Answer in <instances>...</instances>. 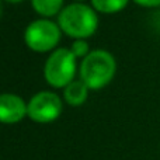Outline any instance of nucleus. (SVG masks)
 Instances as JSON below:
<instances>
[{
  "instance_id": "f257e3e1",
  "label": "nucleus",
  "mask_w": 160,
  "mask_h": 160,
  "mask_svg": "<svg viewBox=\"0 0 160 160\" xmlns=\"http://www.w3.org/2000/svg\"><path fill=\"white\" fill-rule=\"evenodd\" d=\"M115 73V59L104 49L88 52L80 65V80L90 88H101Z\"/></svg>"
},
{
  "instance_id": "f03ea898",
  "label": "nucleus",
  "mask_w": 160,
  "mask_h": 160,
  "mask_svg": "<svg viewBox=\"0 0 160 160\" xmlns=\"http://www.w3.org/2000/svg\"><path fill=\"white\" fill-rule=\"evenodd\" d=\"M59 27L72 37H88L96 31L98 18L91 7L82 3H73L62 8L58 17Z\"/></svg>"
},
{
  "instance_id": "7ed1b4c3",
  "label": "nucleus",
  "mask_w": 160,
  "mask_h": 160,
  "mask_svg": "<svg viewBox=\"0 0 160 160\" xmlns=\"http://www.w3.org/2000/svg\"><path fill=\"white\" fill-rule=\"evenodd\" d=\"M76 69V56L68 48H59L51 53L45 62L44 75L48 83L55 87H63L72 82Z\"/></svg>"
},
{
  "instance_id": "20e7f679",
  "label": "nucleus",
  "mask_w": 160,
  "mask_h": 160,
  "mask_svg": "<svg viewBox=\"0 0 160 160\" xmlns=\"http://www.w3.org/2000/svg\"><path fill=\"white\" fill-rule=\"evenodd\" d=\"M24 38L34 51H49L61 38V28L51 20H35L28 24Z\"/></svg>"
},
{
  "instance_id": "39448f33",
  "label": "nucleus",
  "mask_w": 160,
  "mask_h": 160,
  "mask_svg": "<svg viewBox=\"0 0 160 160\" xmlns=\"http://www.w3.org/2000/svg\"><path fill=\"white\" fill-rule=\"evenodd\" d=\"M62 101L52 91H39L27 104V114L35 122H51L59 117Z\"/></svg>"
},
{
  "instance_id": "423d86ee",
  "label": "nucleus",
  "mask_w": 160,
  "mask_h": 160,
  "mask_svg": "<svg viewBox=\"0 0 160 160\" xmlns=\"http://www.w3.org/2000/svg\"><path fill=\"white\" fill-rule=\"evenodd\" d=\"M27 114V104L20 96L11 93L0 94V122L14 124Z\"/></svg>"
},
{
  "instance_id": "0eeeda50",
  "label": "nucleus",
  "mask_w": 160,
  "mask_h": 160,
  "mask_svg": "<svg viewBox=\"0 0 160 160\" xmlns=\"http://www.w3.org/2000/svg\"><path fill=\"white\" fill-rule=\"evenodd\" d=\"M87 86L83 80H72L65 86V100L72 105H79L87 98Z\"/></svg>"
},
{
  "instance_id": "6e6552de",
  "label": "nucleus",
  "mask_w": 160,
  "mask_h": 160,
  "mask_svg": "<svg viewBox=\"0 0 160 160\" xmlns=\"http://www.w3.org/2000/svg\"><path fill=\"white\" fill-rule=\"evenodd\" d=\"M32 7L42 16H52L62 7L63 0H31Z\"/></svg>"
},
{
  "instance_id": "1a4fd4ad",
  "label": "nucleus",
  "mask_w": 160,
  "mask_h": 160,
  "mask_svg": "<svg viewBox=\"0 0 160 160\" xmlns=\"http://www.w3.org/2000/svg\"><path fill=\"white\" fill-rule=\"evenodd\" d=\"M93 6L98 11H104V13H114L127 6L128 0H91Z\"/></svg>"
},
{
  "instance_id": "9d476101",
  "label": "nucleus",
  "mask_w": 160,
  "mask_h": 160,
  "mask_svg": "<svg viewBox=\"0 0 160 160\" xmlns=\"http://www.w3.org/2000/svg\"><path fill=\"white\" fill-rule=\"evenodd\" d=\"M70 51L73 52L75 56H84L88 53V45H87V42H84L83 39H78L76 42H73Z\"/></svg>"
},
{
  "instance_id": "9b49d317",
  "label": "nucleus",
  "mask_w": 160,
  "mask_h": 160,
  "mask_svg": "<svg viewBox=\"0 0 160 160\" xmlns=\"http://www.w3.org/2000/svg\"><path fill=\"white\" fill-rule=\"evenodd\" d=\"M135 2L141 6H146V7H156V6H160V0H135Z\"/></svg>"
},
{
  "instance_id": "f8f14e48",
  "label": "nucleus",
  "mask_w": 160,
  "mask_h": 160,
  "mask_svg": "<svg viewBox=\"0 0 160 160\" xmlns=\"http://www.w3.org/2000/svg\"><path fill=\"white\" fill-rule=\"evenodd\" d=\"M8 2H21V0H8Z\"/></svg>"
},
{
  "instance_id": "ddd939ff",
  "label": "nucleus",
  "mask_w": 160,
  "mask_h": 160,
  "mask_svg": "<svg viewBox=\"0 0 160 160\" xmlns=\"http://www.w3.org/2000/svg\"><path fill=\"white\" fill-rule=\"evenodd\" d=\"M0 13H2V2H0Z\"/></svg>"
}]
</instances>
